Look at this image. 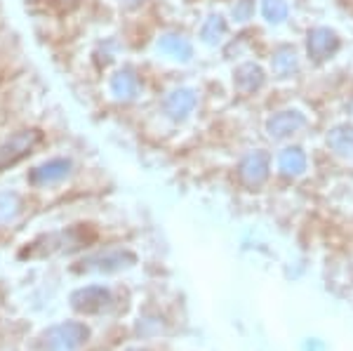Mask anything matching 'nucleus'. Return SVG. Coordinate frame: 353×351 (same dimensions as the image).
I'll list each match as a JSON object with an SVG mask.
<instances>
[{"instance_id": "obj_1", "label": "nucleus", "mask_w": 353, "mask_h": 351, "mask_svg": "<svg viewBox=\"0 0 353 351\" xmlns=\"http://www.w3.org/2000/svg\"><path fill=\"white\" fill-rule=\"evenodd\" d=\"M38 141H41V132H36V130H24V132H17L14 137H10L5 144H0V170L21 161Z\"/></svg>"}, {"instance_id": "obj_2", "label": "nucleus", "mask_w": 353, "mask_h": 351, "mask_svg": "<svg viewBox=\"0 0 353 351\" xmlns=\"http://www.w3.org/2000/svg\"><path fill=\"white\" fill-rule=\"evenodd\" d=\"M88 337V330L81 323H66L45 335V349L48 351H73L81 347Z\"/></svg>"}, {"instance_id": "obj_3", "label": "nucleus", "mask_w": 353, "mask_h": 351, "mask_svg": "<svg viewBox=\"0 0 353 351\" xmlns=\"http://www.w3.org/2000/svg\"><path fill=\"white\" fill-rule=\"evenodd\" d=\"M306 50H309V57L316 61H323L327 57H332L339 50V38L332 28L318 26L309 31V41H306Z\"/></svg>"}, {"instance_id": "obj_4", "label": "nucleus", "mask_w": 353, "mask_h": 351, "mask_svg": "<svg viewBox=\"0 0 353 351\" xmlns=\"http://www.w3.org/2000/svg\"><path fill=\"white\" fill-rule=\"evenodd\" d=\"M269 163H271V158L266 151H254V154L245 156L241 163V170H238L241 179L248 186H259L269 177Z\"/></svg>"}, {"instance_id": "obj_5", "label": "nucleus", "mask_w": 353, "mask_h": 351, "mask_svg": "<svg viewBox=\"0 0 353 351\" xmlns=\"http://www.w3.org/2000/svg\"><path fill=\"white\" fill-rule=\"evenodd\" d=\"M304 126H306L304 113L281 111V113H276V116L269 118V123H266V132H269L273 139H283V137H288V134L297 132V130H301Z\"/></svg>"}, {"instance_id": "obj_6", "label": "nucleus", "mask_w": 353, "mask_h": 351, "mask_svg": "<svg viewBox=\"0 0 353 351\" xmlns=\"http://www.w3.org/2000/svg\"><path fill=\"white\" fill-rule=\"evenodd\" d=\"M163 109L170 118H172V121H184V118L196 109V92L189 88L174 90V92L168 94Z\"/></svg>"}, {"instance_id": "obj_7", "label": "nucleus", "mask_w": 353, "mask_h": 351, "mask_svg": "<svg viewBox=\"0 0 353 351\" xmlns=\"http://www.w3.org/2000/svg\"><path fill=\"white\" fill-rule=\"evenodd\" d=\"M71 172V163L64 161V158H54V161H48L45 166L36 168L31 172V184L45 186V184H57Z\"/></svg>"}, {"instance_id": "obj_8", "label": "nucleus", "mask_w": 353, "mask_h": 351, "mask_svg": "<svg viewBox=\"0 0 353 351\" xmlns=\"http://www.w3.org/2000/svg\"><path fill=\"white\" fill-rule=\"evenodd\" d=\"M233 83H236V88L241 90L243 94H252L257 92V90L264 85V71H261V66L257 64H241L233 73Z\"/></svg>"}, {"instance_id": "obj_9", "label": "nucleus", "mask_w": 353, "mask_h": 351, "mask_svg": "<svg viewBox=\"0 0 353 351\" xmlns=\"http://www.w3.org/2000/svg\"><path fill=\"white\" fill-rule=\"evenodd\" d=\"M278 168H281L283 174H288V177H297L306 170V156L304 151L299 149V146H290L281 154L278 158Z\"/></svg>"}, {"instance_id": "obj_10", "label": "nucleus", "mask_w": 353, "mask_h": 351, "mask_svg": "<svg viewBox=\"0 0 353 351\" xmlns=\"http://www.w3.org/2000/svg\"><path fill=\"white\" fill-rule=\"evenodd\" d=\"M137 90H139V81H137V76L130 69L125 71H118L116 76H113L111 81V92L116 94L118 99H134L137 97Z\"/></svg>"}, {"instance_id": "obj_11", "label": "nucleus", "mask_w": 353, "mask_h": 351, "mask_svg": "<svg viewBox=\"0 0 353 351\" xmlns=\"http://www.w3.org/2000/svg\"><path fill=\"white\" fill-rule=\"evenodd\" d=\"M327 144L339 156H353V126H337L330 130Z\"/></svg>"}, {"instance_id": "obj_12", "label": "nucleus", "mask_w": 353, "mask_h": 351, "mask_svg": "<svg viewBox=\"0 0 353 351\" xmlns=\"http://www.w3.org/2000/svg\"><path fill=\"white\" fill-rule=\"evenodd\" d=\"M106 302H109V292L101 290V288H88V290L73 295V307L81 311H94Z\"/></svg>"}, {"instance_id": "obj_13", "label": "nucleus", "mask_w": 353, "mask_h": 351, "mask_svg": "<svg viewBox=\"0 0 353 351\" xmlns=\"http://www.w3.org/2000/svg\"><path fill=\"white\" fill-rule=\"evenodd\" d=\"M158 50L170 57H174V59H191V54H193L191 43L181 36H172V33H170V36H163L161 41H158Z\"/></svg>"}, {"instance_id": "obj_14", "label": "nucleus", "mask_w": 353, "mask_h": 351, "mask_svg": "<svg viewBox=\"0 0 353 351\" xmlns=\"http://www.w3.org/2000/svg\"><path fill=\"white\" fill-rule=\"evenodd\" d=\"M271 66H273V73H276V76H281V78L292 76V73L299 69L297 52H294L292 48H281L276 54H273Z\"/></svg>"}, {"instance_id": "obj_15", "label": "nucleus", "mask_w": 353, "mask_h": 351, "mask_svg": "<svg viewBox=\"0 0 353 351\" xmlns=\"http://www.w3.org/2000/svg\"><path fill=\"white\" fill-rule=\"evenodd\" d=\"M226 33V21L221 14H210L201 28V36L208 45H217Z\"/></svg>"}, {"instance_id": "obj_16", "label": "nucleus", "mask_w": 353, "mask_h": 351, "mask_svg": "<svg viewBox=\"0 0 353 351\" xmlns=\"http://www.w3.org/2000/svg\"><path fill=\"white\" fill-rule=\"evenodd\" d=\"M261 12L271 24H281L288 19V3L285 0H261Z\"/></svg>"}, {"instance_id": "obj_17", "label": "nucleus", "mask_w": 353, "mask_h": 351, "mask_svg": "<svg viewBox=\"0 0 353 351\" xmlns=\"http://www.w3.org/2000/svg\"><path fill=\"white\" fill-rule=\"evenodd\" d=\"M19 212V198L14 194H3L0 196V224L8 222V219H12L14 214Z\"/></svg>"}, {"instance_id": "obj_18", "label": "nucleus", "mask_w": 353, "mask_h": 351, "mask_svg": "<svg viewBox=\"0 0 353 351\" xmlns=\"http://www.w3.org/2000/svg\"><path fill=\"white\" fill-rule=\"evenodd\" d=\"M254 14V0H238L233 8V19L236 21H248Z\"/></svg>"}, {"instance_id": "obj_19", "label": "nucleus", "mask_w": 353, "mask_h": 351, "mask_svg": "<svg viewBox=\"0 0 353 351\" xmlns=\"http://www.w3.org/2000/svg\"><path fill=\"white\" fill-rule=\"evenodd\" d=\"M144 0H123V5L125 8H137V5H141Z\"/></svg>"}, {"instance_id": "obj_20", "label": "nucleus", "mask_w": 353, "mask_h": 351, "mask_svg": "<svg viewBox=\"0 0 353 351\" xmlns=\"http://www.w3.org/2000/svg\"><path fill=\"white\" fill-rule=\"evenodd\" d=\"M351 111H353V104H351Z\"/></svg>"}]
</instances>
